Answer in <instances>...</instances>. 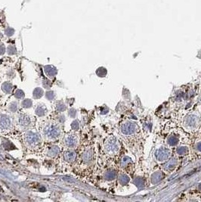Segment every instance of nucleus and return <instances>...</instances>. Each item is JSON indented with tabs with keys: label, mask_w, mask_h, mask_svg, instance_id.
Returning a JSON list of instances; mask_svg holds the SVG:
<instances>
[{
	"label": "nucleus",
	"mask_w": 201,
	"mask_h": 202,
	"mask_svg": "<svg viewBox=\"0 0 201 202\" xmlns=\"http://www.w3.org/2000/svg\"><path fill=\"white\" fill-rule=\"evenodd\" d=\"M119 134L126 148L137 159L141 158L143 152V135L141 126L129 118L125 117L120 122Z\"/></svg>",
	"instance_id": "obj_1"
},
{
	"label": "nucleus",
	"mask_w": 201,
	"mask_h": 202,
	"mask_svg": "<svg viewBox=\"0 0 201 202\" xmlns=\"http://www.w3.org/2000/svg\"><path fill=\"white\" fill-rule=\"evenodd\" d=\"M162 135V142L172 149L181 145L191 144L192 142L191 135L178 126L165 127Z\"/></svg>",
	"instance_id": "obj_2"
},
{
	"label": "nucleus",
	"mask_w": 201,
	"mask_h": 202,
	"mask_svg": "<svg viewBox=\"0 0 201 202\" xmlns=\"http://www.w3.org/2000/svg\"><path fill=\"white\" fill-rule=\"evenodd\" d=\"M123 145V142L122 139L120 140L117 136L114 135H110L104 141V152L110 158H117V160H119L120 157L125 153L124 152L125 148Z\"/></svg>",
	"instance_id": "obj_3"
},
{
	"label": "nucleus",
	"mask_w": 201,
	"mask_h": 202,
	"mask_svg": "<svg viewBox=\"0 0 201 202\" xmlns=\"http://www.w3.org/2000/svg\"><path fill=\"white\" fill-rule=\"evenodd\" d=\"M180 127L191 136L201 130V115L197 111H192L186 114L181 120Z\"/></svg>",
	"instance_id": "obj_4"
},
{
	"label": "nucleus",
	"mask_w": 201,
	"mask_h": 202,
	"mask_svg": "<svg viewBox=\"0 0 201 202\" xmlns=\"http://www.w3.org/2000/svg\"><path fill=\"white\" fill-rule=\"evenodd\" d=\"M173 149L168 147L163 142H160L159 144L156 145L152 150V160L155 162V164L160 166L173 156Z\"/></svg>",
	"instance_id": "obj_5"
},
{
	"label": "nucleus",
	"mask_w": 201,
	"mask_h": 202,
	"mask_svg": "<svg viewBox=\"0 0 201 202\" xmlns=\"http://www.w3.org/2000/svg\"><path fill=\"white\" fill-rule=\"evenodd\" d=\"M41 135L46 140L55 141L60 137L61 129L60 125L54 120L45 121L41 126Z\"/></svg>",
	"instance_id": "obj_6"
},
{
	"label": "nucleus",
	"mask_w": 201,
	"mask_h": 202,
	"mask_svg": "<svg viewBox=\"0 0 201 202\" xmlns=\"http://www.w3.org/2000/svg\"><path fill=\"white\" fill-rule=\"evenodd\" d=\"M24 143L28 148H38L42 143V136L32 130L27 131L24 134Z\"/></svg>",
	"instance_id": "obj_7"
},
{
	"label": "nucleus",
	"mask_w": 201,
	"mask_h": 202,
	"mask_svg": "<svg viewBox=\"0 0 201 202\" xmlns=\"http://www.w3.org/2000/svg\"><path fill=\"white\" fill-rule=\"evenodd\" d=\"M180 162L179 159L173 154V156H172L167 161L163 163L159 167H160V168L163 170V172L165 173L166 175H169V174L172 173L175 170H177L178 166Z\"/></svg>",
	"instance_id": "obj_8"
},
{
	"label": "nucleus",
	"mask_w": 201,
	"mask_h": 202,
	"mask_svg": "<svg viewBox=\"0 0 201 202\" xmlns=\"http://www.w3.org/2000/svg\"><path fill=\"white\" fill-rule=\"evenodd\" d=\"M166 176L167 175L163 172V170L159 166L157 169L153 170V172L149 175V183L152 186H155L161 182L162 180L165 178Z\"/></svg>",
	"instance_id": "obj_9"
},
{
	"label": "nucleus",
	"mask_w": 201,
	"mask_h": 202,
	"mask_svg": "<svg viewBox=\"0 0 201 202\" xmlns=\"http://www.w3.org/2000/svg\"><path fill=\"white\" fill-rule=\"evenodd\" d=\"M12 122L7 114H0V133H6L12 130Z\"/></svg>",
	"instance_id": "obj_10"
},
{
	"label": "nucleus",
	"mask_w": 201,
	"mask_h": 202,
	"mask_svg": "<svg viewBox=\"0 0 201 202\" xmlns=\"http://www.w3.org/2000/svg\"><path fill=\"white\" fill-rule=\"evenodd\" d=\"M17 124L21 130H27L31 125V118L27 114H19L17 119Z\"/></svg>",
	"instance_id": "obj_11"
},
{
	"label": "nucleus",
	"mask_w": 201,
	"mask_h": 202,
	"mask_svg": "<svg viewBox=\"0 0 201 202\" xmlns=\"http://www.w3.org/2000/svg\"><path fill=\"white\" fill-rule=\"evenodd\" d=\"M64 144L67 148H75L78 145V137L74 133H69L66 135L64 138Z\"/></svg>",
	"instance_id": "obj_12"
},
{
	"label": "nucleus",
	"mask_w": 201,
	"mask_h": 202,
	"mask_svg": "<svg viewBox=\"0 0 201 202\" xmlns=\"http://www.w3.org/2000/svg\"><path fill=\"white\" fill-rule=\"evenodd\" d=\"M94 157V152L93 149L92 148H87L84 151L83 154H82V160L85 163H89L90 161H92L93 160Z\"/></svg>",
	"instance_id": "obj_13"
},
{
	"label": "nucleus",
	"mask_w": 201,
	"mask_h": 202,
	"mask_svg": "<svg viewBox=\"0 0 201 202\" xmlns=\"http://www.w3.org/2000/svg\"><path fill=\"white\" fill-rule=\"evenodd\" d=\"M76 158V152L73 150H67L64 152V158L67 162H73Z\"/></svg>",
	"instance_id": "obj_14"
},
{
	"label": "nucleus",
	"mask_w": 201,
	"mask_h": 202,
	"mask_svg": "<svg viewBox=\"0 0 201 202\" xmlns=\"http://www.w3.org/2000/svg\"><path fill=\"white\" fill-rule=\"evenodd\" d=\"M35 113L38 117H44L47 114V108L44 104H39L35 110Z\"/></svg>",
	"instance_id": "obj_15"
},
{
	"label": "nucleus",
	"mask_w": 201,
	"mask_h": 202,
	"mask_svg": "<svg viewBox=\"0 0 201 202\" xmlns=\"http://www.w3.org/2000/svg\"><path fill=\"white\" fill-rule=\"evenodd\" d=\"M2 90H3V92L7 93V94H8V93H9L12 89V83H8V82L4 83L2 86Z\"/></svg>",
	"instance_id": "obj_16"
},
{
	"label": "nucleus",
	"mask_w": 201,
	"mask_h": 202,
	"mask_svg": "<svg viewBox=\"0 0 201 202\" xmlns=\"http://www.w3.org/2000/svg\"><path fill=\"white\" fill-rule=\"evenodd\" d=\"M45 70H46V74L49 76H55L56 73H57L56 69L55 68H53V67H46Z\"/></svg>",
	"instance_id": "obj_17"
},
{
	"label": "nucleus",
	"mask_w": 201,
	"mask_h": 202,
	"mask_svg": "<svg viewBox=\"0 0 201 202\" xmlns=\"http://www.w3.org/2000/svg\"><path fill=\"white\" fill-rule=\"evenodd\" d=\"M59 152V149L58 148V147H51L49 148V150L48 151L47 154L49 155V156L55 157V155L58 154V153Z\"/></svg>",
	"instance_id": "obj_18"
},
{
	"label": "nucleus",
	"mask_w": 201,
	"mask_h": 202,
	"mask_svg": "<svg viewBox=\"0 0 201 202\" xmlns=\"http://www.w3.org/2000/svg\"><path fill=\"white\" fill-rule=\"evenodd\" d=\"M43 96V90L40 88H37L34 90L33 97L36 98H40Z\"/></svg>",
	"instance_id": "obj_19"
},
{
	"label": "nucleus",
	"mask_w": 201,
	"mask_h": 202,
	"mask_svg": "<svg viewBox=\"0 0 201 202\" xmlns=\"http://www.w3.org/2000/svg\"><path fill=\"white\" fill-rule=\"evenodd\" d=\"M22 104H23V107H24V108H30L32 105V102L30 99H27V100H24Z\"/></svg>",
	"instance_id": "obj_20"
},
{
	"label": "nucleus",
	"mask_w": 201,
	"mask_h": 202,
	"mask_svg": "<svg viewBox=\"0 0 201 202\" xmlns=\"http://www.w3.org/2000/svg\"><path fill=\"white\" fill-rule=\"evenodd\" d=\"M16 92H18V94H15V97H16L17 98H23L24 96V93L23 92H22L21 90H17Z\"/></svg>",
	"instance_id": "obj_21"
},
{
	"label": "nucleus",
	"mask_w": 201,
	"mask_h": 202,
	"mask_svg": "<svg viewBox=\"0 0 201 202\" xmlns=\"http://www.w3.org/2000/svg\"><path fill=\"white\" fill-rule=\"evenodd\" d=\"M196 188H197V192H200V193H201V182H200V183H199V184H198V185H197Z\"/></svg>",
	"instance_id": "obj_22"
}]
</instances>
